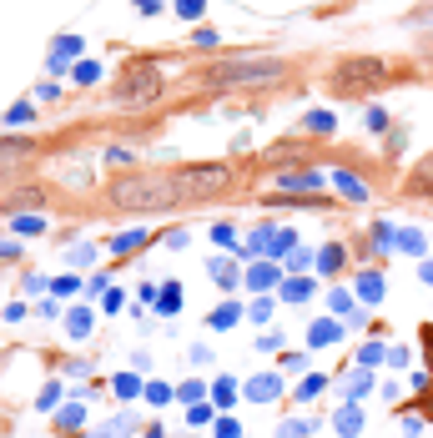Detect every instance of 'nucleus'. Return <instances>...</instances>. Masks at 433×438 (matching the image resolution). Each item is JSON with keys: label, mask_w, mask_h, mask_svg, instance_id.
<instances>
[{"label": "nucleus", "mask_w": 433, "mask_h": 438, "mask_svg": "<svg viewBox=\"0 0 433 438\" xmlns=\"http://www.w3.org/2000/svg\"><path fill=\"white\" fill-rule=\"evenodd\" d=\"M338 262H343V252H338V247H328V252H322V257H317V267H322V273H333V267H338Z\"/></svg>", "instance_id": "29"}, {"label": "nucleus", "mask_w": 433, "mask_h": 438, "mask_svg": "<svg viewBox=\"0 0 433 438\" xmlns=\"http://www.w3.org/2000/svg\"><path fill=\"white\" fill-rule=\"evenodd\" d=\"M408 186H414V192H428V197H433V156H423V161L414 166V177H408Z\"/></svg>", "instance_id": "9"}, {"label": "nucleus", "mask_w": 433, "mask_h": 438, "mask_svg": "<svg viewBox=\"0 0 433 438\" xmlns=\"http://www.w3.org/2000/svg\"><path fill=\"white\" fill-rule=\"evenodd\" d=\"M31 116H36L31 106H10V116H6V121H10V127H26V121H31Z\"/></svg>", "instance_id": "30"}, {"label": "nucleus", "mask_w": 433, "mask_h": 438, "mask_svg": "<svg viewBox=\"0 0 433 438\" xmlns=\"http://www.w3.org/2000/svg\"><path fill=\"white\" fill-rule=\"evenodd\" d=\"M116 393H121V398H136V393H141V383L132 378V373H121V378H116Z\"/></svg>", "instance_id": "22"}, {"label": "nucleus", "mask_w": 433, "mask_h": 438, "mask_svg": "<svg viewBox=\"0 0 433 438\" xmlns=\"http://www.w3.org/2000/svg\"><path fill=\"white\" fill-rule=\"evenodd\" d=\"M247 398H252V403L277 398V378H252V383H247Z\"/></svg>", "instance_id": "10"}, {"label": "nucleus", "mask_w": 433, "mask_h": 438, "mask_svg": "<svg viewBox=\"0 0 433 438\" xmlns=\"http://www.w3.org/2000/svg\"><path fill=\"white\" fill-rule=\"evenodd\" d=\"M308 127H313V131H333V116H328V111H313Z\"/></svg>", "instance_id": "28"}, {"label": "nucleus", "mask_w": 433, "mask_h": 438, "mask_svg": "<svg viewBox=\"0 0 433 438\" xmlns=\"http://www.w3.org/2000/svg\"><path fill=\"white\" fill-rule=\"evenodd\" d=\"M363 388H368V368H363V373H353V378H343V403H353Z\"/></svg>", "instance_id": "16"}, {"label": "nucleus", "mask_w": 433, "mask_h": 438, "mask_svg": "<svg viewBox=\"0 0 433 438\" xmlns=\"http://www.w3.org/2000/svg\"><path fill=\"white\" fill-rule=\"evenodd\" d=\"M61 403V383H46V393H40V408H56Z\"/></svg>", "instance_id": "31"}, {"label": "nucleus", "mask_w": 433, "mask_h": 438, "mask_svg": "<svg viewBox=\"0 0 433 438\" xmlns=\"http://www.w3.org/2000/svg\"><path fill=\"white\" fill-rule=\"evenodd\" d=\"M212 277L222 282V287H232V282H237V267H232V262H222V257H216V262H212Z\"/></svg>", "instance_id": "17"}, {"label": "nucleus", "mask_w": 433, "mask_h": 438, "mask_svg": "<svg viewBox=\"0 0 433 438\" xmlns=\"http://www.w3.org/2000/svg\"><path fill=\"white\" fill-rule=\"evenodd\" d=\"M15 227H20V232H40V217H26V212H15Z\"/></svg>", "instance_id": "32"}, {"label": "nucleus", "mask_w": 433, "mask_h": 438, "mask_svg": "<svg viewBox=\"0 0 433 438\" xmlns=\"http://www.w3.org/2000/svg\"><path fill=\"white\" fill-rule=\"evenodd\" d=\"M126 433H132V419H126V413H121V419H111V423L101 428V438H126Z\"/></svg>", "instance_id": "19"}, {"label": "nucleus", "mask_w": 433, "mask_h": 438, "mask_svg": "<svg viewBox=\"0 0 433 438\" xmlns=\"http://www.w3.org/2000/svg\"><path fill=\"white\" fill-rule=\"evenodd\" d=\"M157 96H162L157 66H126V76L111 86V101H116V106H132V101H157Z\"/></svg>", "instance_id": "3"}, {"label": "nucleus", "mask_w": 433, "mask_h": 438, "mask_svg": "<svg viewBox=\"0 0 433 438\" xmlns=\"http://www.w3.org/2000/svg\"><path fill=\"white\" fill-rule=\"evenodd\" d=\"M232 323H237V307H232V302H227V307H216V312H212V327H216V332H227Z\"/></svg>", "instance_id": "18"}, {"label": "nucleus", "mask_w": 433, "mask_h": 438, "mask_svg": "<svg viewBox=\"0 0 433 438\" xmlns=\"http://www.w3.org/2000/svg\"><path fill=\"white\" fill-rule=\"evenodd\" d=\"M81 419H86V413H81V403H71L66 413H61V428H81Z\"/></svg>", "instance_id": "27"}, {"label": "nucleus", "mask_w": 433, "mask_h": 438, "mask_svg": "<svg viewBox=\"0 0 433 438\" xmlns=\"http://www.w3.org/2000/svg\"><path fill=\"white\" fill-rule=\"evenodd\" d=\"M31 156H36V141H0V186L15 181V177H26Z\"/></svg>", "instance_id": "6"}, {"label": "nucleus", "mask_w": 433, "mask_h": 438, "mask_svg": "<svg viewBox=\"0 0 433 438\" xmlns=\"http://www.w3.org/2000/svg\"><path fill=\"white\" fill-rule=\"evenodd\" d=\"M338 192H343V197H353V202H368V186H363L358 177H348V172L338 177Z\"/></svg>", "instance_id": "12"}, {"label": "nucleus", "mask_w": 433, "mask_h": 438, "mask_svg": "<svg viewBox=\"0 0 433 438\" xmlns=\"http://www.w3.org/2000/svg\"><path fill=\"white\" fill-rule=\"evenodd\" d=\"M358 292H363L368 302H378V298H383V277H378V273H363V277H358Z\"/></svg>", "instance_id": "14"}, {"label": "nucleus", "mask_w": 433, "mask_h": 438, "mask_svg": "<svg viewBox=\"0 0 433 438\" xmlns=\"http://www.w3.org/2000/svg\"><path fill=\"white\" fill-rule=\"evenodd\" d=\"M333 423H338V433H358V428H363V413L348 403V408H338V419H333Z\"/></svg>", "instance_id": "11"}, {"label": "nucleus", "mask_w": 433, "mask_h": 438, "mask_svg": "<svg viewBox=\"0 0 433 438\" xmlns=\"http://www.w3.org/2000/svg\"><path fill=\"white\" fill-rule=\"evenodd\" d=\"M338 332H343L338 323H317V327L308 332V338H313V343H333V338H338Z\"/></svg>", "instance_id": "20"}, {"label": "nucleus", "mask_w": 433, "mask_h": 438, "mask_svg": "<svg viewBox=\"0 0 433 438\" xmlns=\"http://www.w3.org/2000/svg\"><path fill=\"white\" fill-rule=\"evenodd\" d=\"M36 206H46V192H40V186H26V192L6 197V212H36Z\"/></svg>", "instance_id": "7"}, {"label": "nucleus", "mask_w": 433, "mask_h": 438, "mask_svg": "<svg viewBox=\"0 0 433 438\" xmlns=\"http://www.w3.org/2000/svg\"><path fill=\"white\" fill-rule=\"evenodd\" d=\"M383 76H388L383 60L353 56V60H343V66H338V86H343V91H348V86H373V81H383Z\"/></svg>", "instance_id": "5"}, {"label": "nucleus", "mask_w": 433, "mask_h": 438, "mask_svg": "<svg viewBox=\"0 0 433 438\" xmlns=\"http://www.w3.org/2000/svg\"><path fill=\"white\" fill-rule=\"evenodd\" d=\"M71 332L86 338V332H91V312H71Z\"/></svg>", "instance_id": "25"}, {"label": "nucleus", "mask_w": 433, "mask_h": 438, "mask_svg": "<svg viewBox=\"0 0 433 438\" xmlns=\"http://www.w3.org/2000/svg\"><path fill=\"white\" fill-rule=\"evenodd\" d=\"M0 257H15V242H0Z\"/></svg>", "instance_id": "37"}, {"label": "nucleus", "mask_w": 433, "mask_h": 438, "mask_svg": "<svg viewBox=\"0 0 433 438\" xmlns=\"http://www.w3.org/2000/svg\"><path fill=\"white\" fill-rule=\"evenodd\" d=\"M207 86H272L283 81V60H262V56H232L202 71Z\"/></svg>", "instance_id": "2"}, {"label": "nucleus", "mask_w": 433, "mask_h": 438, "mask_svg": "<svg viewBox=\"0 0 433 438\" xmlns=\"http://www.w3.org/2000/svg\"><path fill=\"white\" fill-rule=\"evenodd\" d=\"M277 282V267H252V273H247V287H257V292H267Z\"/></svg>", "instance_id": "13"}, {"label": "nucleus", "mask_w": 433, "mask_h": 438, "mask_svg": "<svg viewBox=\"0 0 433 438\" xmlns=\"http://www.w3.org/2000/svg\"><path fill=\"white\" fill-rule=\"evenodd\" d=\"M317 388H322V378H308V383H302V388H297V403H308V398H313V393H317Z\"/></svg>", "instance_id": "34"}, {"label": "nucleus", "mask_w": 433, "mask_h": 438, "mask_svg": "<svg viewBox=\"0 0 433 438\" xmlns=\"http://www.w3.org/2000/svg\"><path fill=\"white\" fill-rule=\"evenodd\" d=\"M277 186H283V192H313V186H322V177L317 172H283Z\"/></svg>", "instance_id": "8"}, {"label": "nucleus", "mask_w": 433, "mask_h": 438, "mask_svg": "<svg viewBox=\"0 0 433 438\" xmlns=\"http://www.w3.org/2000/svg\"><path fill=\"white\" fill-rule=\"evenodd\" d=\"M177 10L182 15H202V0H177Z\"/></svg>", "instance_id": "36"}, {"label": "nucleus", "mask_w": 433, "mask_h": 438, "mask_svg": "<svg viewBox=\"0 0 433 438\" xmlns=\"http://www.w3.org/2000/svg\"><path fill=\"white\" fill-rule=\"evenodd\" d=\"M212 398H216V403H222V408H227V403L237 398V388H232V378H222V383H216V388H212Z\"/></svg>", "instance_id": "24"}, {"label": "nucleus", "mask_w": 433, "mask_h": 438, "mask_svg": "<svg viewBox=\"0 0 433 438\" xmlns=\"http://www.w3.org/2000/svg\"><path fill=\"white\" fill-rule=\"evenodd\" d=\"M398 247H408V252H418V247H423V237H418V232H403V237H398Z\"/></svg>", "instance_id": "35"}, {"label": "nucleus", "mask_w": 433, "mask_h": 438, "mask_svg": "<svg viewBox=\"0 0 433 438\" xmlns=\"http://www.w3.org/2000/svg\"><path fill=\"white\" fill-rule=\"evenodd\" d=\"M383 358H388L383 343H368V348H363V368H373V363H383Z\"/></svg>", "instance_id": "23"}, {"label": "nucleus", "mask_w": 433, "mask_h": 438, "mask_svg": "<svg viewBox=\"0 0 433 438\" xmlns=\"http://www.w3.org/2000/svg\"><path fill=\"white\" fill-rule=\"evenodd\" d=\"M177 181H182L187 202H197V197H212V192H227L232 166H187V172H177Z\"/></svg>", "instance_id": "4"}, {"label": "nucleus", "mask_w": 433, "mask_h": 438, "mask_svg": "<svg viewBox=\"0 0 433 438\" xmlns=\"http://www.w3.org/2000/svg\"><path fill=\"white\" fill-rule=\"evenodd\" d=\"M141 242H146L141 232H126V237H116V242H111V252H136Z\"/></svg>", "instance_id": "21"}, {"label": "nucleus", "mask_w": 433, "mask_h": 438, "mask_svg": "<svg viewBox=\"0 0 433 438\" xmlns=\"http://www.w3.org/2000/svg\"><path fill=\"white\" fill-rule=\"evenodd\" d=\"M106 197L116 206H136V212H171V206L187 202L177 172H126L106 186Z\"/></svg>", "instance_id": "1"}, {"label": "nucleus", "mask_w": 433, "mask_h": 438, "mask_svg": "<svg viewBox=\"0 0 433 438\" xmlns=\"http://www.w3.org/2000/svg\"><path fill=\"white\" fill-rule=\"evenodd\" d=\"M157 307H162V312H177V287H166L162 298H157Z\"/></svg>", "instance_id": "33"}, {"label": "nucleus", "mask_w": 433, "mask_h": 438, "mask_svg": "<svg viewBox=\"0 0 433 438\" xmlns=\"http://www.w3.org/2000/svg\"><path fill=\"white\" fill-rule=\"evenodd\" d=\"M308 292H313V282H288V287H283V298L302 302V298H308Z\"/></svg>", "instance_id": "26"}, {"label": "nucleus", "mask_w": 433, "mask_h": 438, "mask_svg": "<svg viewBox=\"0 0 433 438\" xmlns=\"http://www.w3.org/2000/svg\"><path fill=\"white\" fill-rule=\"evenodd\" d=\"M313 419H292V423H283V433H277V438H313Z\"/></svg>", "instance_id": "15"}]
</instances>
